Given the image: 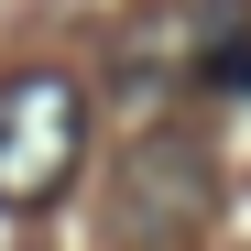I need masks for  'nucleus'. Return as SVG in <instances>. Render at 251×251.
<instances>
[{
	"mask_svg": "<svg viewBox=\"0 0 251 251\" xmlns=\"http://www.w3.org/2000/svg\"><path fill=\"white\" fill-rule=\"evenodd\" d=\"M207 207H219L207 142L153 131V142H131V164H120V186H109V240L120 251H186L207 229Z\"/></svg>",
	"mask_w": 251,
	"mask_h": 251,
	"instance_id": "nucleus-2",
	"label": "nucleus"
},
{
	"mask_svg": "<svg viewBox=\"0 0 251 251\" xmlns=\"http://www.w3.org/2000/svg\"><path fill=\"white\" fill-rule=\"evenodd\" d=\"M76 153H88V88L55 66L0 76V207H44L66 197Z\"/></svg>",
	"mask_w": 251,
	"mask_h": 251,
	"instance_id": "nucleus-1",
	"label": "nucleus"
}]
</instances>
